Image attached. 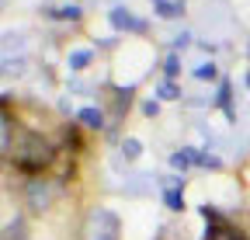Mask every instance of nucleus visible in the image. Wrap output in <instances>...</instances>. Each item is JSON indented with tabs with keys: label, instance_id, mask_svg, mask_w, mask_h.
Segmentation results:
<instances>
[{
	"label": "nucleus",
	"instance_id": "obj_14",
	"mask_svg": "<svg viewBox=\"0 0 250 240\" xmlns=\"http://www.w3.org/2000/svg\"><path fill=\"white\" fill-rule=\"evenodd\" d=\"M156 4H160V0H156Z\"/></svg>",
	"mask_w": 250,
	"mask_h": 240
},
{
	"label": "nucleus",
	"instance_id": "obj_13",
	"mask_svg": "<svg viewBox=\"0 0 250 240\" xmlns=\"http://www.w3.org/2000/svg\"><path fill=\"white\" fill-rule=\"evenodd\" d=\"M156 108H160L156 101H146V105H143V111H146V115H156Z\"/></svg>",
	"mask_w": 250,
	"mask_h": 240
},
{
	"label": "nucleus",
	"instance_id": "obj_8",
	"mask_svg": "<svg viewBox=\"0 0 250 240\" xmlns=\"http://www.w3.org/2000/svg\"><path fill=\"white\" fill-rule=\"evenodd\" d=\"M198 164H202V167H219V160L208 157V153H198Z\"/></svg>",
	"mask_w": 250,
	"mask_h": 240
},
{
	"label": "nucleus",
	"instance_id": "obj_5",
	"mask_svg": "<svg viewBox=\"0 0 250 240\" xmlns=\"http://www.w3.org/2000/svg\"><path fill=\"white\" fill-rule=\"evenodd\" d=\"M195 77H198V80H215L219 73H215V66H212V63H205V66H198V70H195Z\"/></svg>",
	"mask_w": 250,
	"mask_h": 240
},
{
	"label": "nucleus",
	"instance_id": "obj_2",
	"mask_svg": "<svg viewBox=\"0 0 250 240\" xmlns=\"http://www.w3.org/2000/svg\"><path fill=\"white\" fill-rule=\"evenodd\" d=\"M170 164H174L177 171H188L191 164H198V153H195V150H177V153L170 157Z\"/></svg>",
	"mask_w": 250,
	"mask_h": 240
},
{
	"label": "nucleus",
	"instance_id": "obj_6",
	"mask_svg": "<svg viewBox=\"0 0 250 240\" xmlns=\"http://www.w3.org/2000/svg\"><path fill=\"white\" fill-rule=\"evenodd\" d=\"M90 63V56L87 52H77V56H70V66H87Z\"/></svg>",
	"mask_w": 250,
	"mask_h": 240
},
{
	"label": "nucleus",
	"instance_id": "obj_4",
	"mask_svg": "<svg viewBox=\"0 0 250 240\" xmlns=\"http://www.w3.org/2000/svg\"><path fill=\"white\" fill-rule=\"evenodd\" d=\"M219 105H223V111H226V118L233 122V108H229V84L223 80V87H219Z\"/></svg>",
	"mask_w": 250,
	"mask_h": 240
},
{
	"label": "nucleus",
	"instance_id": "obj_12",
	"mask_svg": "<svg viewBox=\"0 0 250 240\" xmlns=\"http://www.w3.org/2000/svg\"><path fill=\"white\" fill-rule=\"evenodd\" d=\"M174 94H177L174 84H164V87H160V98H174Z\"/></svg>",
	"mask_w": 250,
	"mask_h": 240
},
{
	"label": "nucleus",
	"instance_id": "obj_10",
	"mask_svg": "<svg viewBox=\"0 0 250 240\" xmlns=\"http://www.w3.org/2000/svg\"><path fill=\"white\" fill-rule=\"evenodd\" d=\"M125 153H129V157H139V143L129 139V143H125Z\"/></svg>",
	"mask_w": 250,
	"mask_h": 240
},
{
	"label": "nucleus",
	"instance_id": "obj_3",
	"mask_svg": "<svg viewBox=\"0 0 250 240\" xmlns=\"http://www.w3.org/2000/svg\"><path fill=\"white\" fill-rule=\"evenodd\" d=\"M80 122H83V126H90V129H101L104 118H101V111H98V108H83V111H80Z\"/></svg>",
	"mask_w": 250,
	"mask_h": 240
},
{
	"label": "nucleus",
	"instance_id": "obj_7",
	"mask_svg": "<svg viewBox=\"0 0 250 240\" xmlns=\"http://www.w3.org/2000/svg\"><path fill=\"white\" fill-rule=\"evenodd\" d=\"M164 198H167V205H170V209H181V205H184V202H181V195H177V192H167V195H164Z\"/></svg>",
	"mask_w": 250,
	"mask_h": 240
},
{
	"label": "nucleus",
	"instance_id": "obj_1",
	"mask_svg": "<svg viewBox=\"0 0 250 240\" xmlns=\"http://www.w3.org/2000/svg\"><path fill=\"white\" fill-rule=\"evenodd\" d=\"M111 24H115V28H132V32H146V24H143L139 18H132L125 7H115V11H111Z\"/></svg>",
	"mask_w": 250,
	"mask_h": 240
},
{
	"label": "nucleus",
	"instance_id": "obj_9",
	"mask_svg": "<svg viewBox=\"0 0 250 240\" xmlns=\"http://www.w3.org/2000/svg\"><path fill=\"white\" fill-rule=\"evenodd\" d=\"M164 70H167V77H177V56L167 59V66H164Z\"/></svg>",
	"mask_w": 250,
	"mask_h": 240
},
{
	"label": "nucleus",
	"instance_id": "obj_11",
	"mask_svg": "<svg viewBox=\"0 0 250 240\" xmlns=\"http://www.w3.org/2000/svg\"><path fill=\"white\" fill-rule=\"evenodd\" d=\"M177 11H184L181 4H160V14H177Z\"/></svg>",
	"mask_w": 250,
	"mask_h": 240
}]
</instances>
